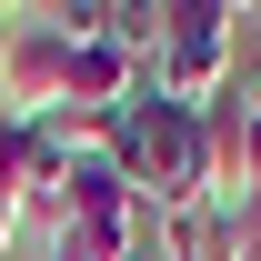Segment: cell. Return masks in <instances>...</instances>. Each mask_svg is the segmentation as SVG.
<instances>
[{
    "instance_id": "1",
    "label": "cell",
    "mask_w": 261,
    "mask_h": 261,
    "mask_svg": "<svg viewBox=\"0 0 261 261\" xmlns=\"http://www.w3.org/2000/svg\"><path fill=\"white\" fill-rule=\"evenodd\" d=\"M91 151L121 171L161 221H171V211H191V201H211V130H201V111L161 100V81H141L130 111L91 121Z\"/></svg>"
},
{
    "instance_id": "2",
    "label": "cell",
    "mask_w": 261,
    "mask_h": 261,
    "mask_svg": "<svg viewBox=\"0 0 261 261\" xmlns=\"http://www.w3.org/2000/svg\"><path fill=\"white\" fill-rule=\"evenodd\" d=\"M231 40H241V10H221V0H171V20H161V61H151L161 100L211 111V100L231 91Z\"/></svg>"
},
{
    "instance_id": "3",
    "label": "cell",
    "mask_w": 261,
    "mask_h": 261,
    "mask_svg": "<svg viewBox=\"0 0 261 261\" xmlns=\"http://www.w3.org/2000/svg\"><path fill=\"white\" fill-rule=\"evenodd\" d=\"M61 91H70V40H61V20H10L0 111H10V121H40V111H61Z\"/></svg>"
},
{
    "instance_id": "4",
    "label": "cell",
    "mask_w": 261,
    "mask_h": 261,
    "mask_svg": "<svg viewBox=\"0 0 261 261\" xmlns=\"http://www.w3.org/2000/svg\"><path fill=\"white\" fill-rule=\"evenodd\" d=\"M151 251H161V261H241V251H251V231L221 221L211 201H191V211H171V221H161V241H151Z\"/></svg>"
},
{
    "instance_id": "5",
    "label": "cell",
    "mask_w": 261,
    "mask_h": 261,
    "mask_svg": "<svg viewBox=\"0 0 261 261\" xmlns=\"http://www.w3.org/2000/svg\"><path fill=\"white\" fill-rule=\"evenodd\" d=\"M161 20H171V0H111V20H100V40H121L130 61L151 70V61H161Z\"/></svg>"
},
{
    "instance_id": "6",
    "label": "cell",
    "mask_w": 261,
    "mask_h": 261,
    "mask_svg": "<svg viewBox=\"0 0 261 261\" xmlns=\"http://www.w3.org/2000/svg\"><path fill=\"white\" fill-rule=\"evenodd\" d=\"M20 231H31V201H20V191H0V261H10V241H20Z\"/></svg>"
},
{
    "instance_id": "7",
    "label": "cell",
    "mask_w": 261,
    "mask_h": 261,
    "mask_svg": "<svg viewBox=\"0 0 261 261\" xmlns=\"http://www.w3.org/2000/svg\"><path fill=\"white\" fill-rule=\"evenodd\" d=\"M241 100L261 111V31H251V81H241Z\"/></svg>"
},
{
    "instance_id": "8",
    "label": "cell",
    "mask_w": 261,
    "mask_h": 261,
    "mask_svg": "<svg viewBox=\"0 0 261 261\" xmlns=\"http://www.w3.org/2000/svg\"><path fill=\"white\" fill-rule=\"evenodd\" d=\"M0 61H10V20H0Z\"/></svg>"
},
{
    "instance_id": "9",
    "label": "cell",
    "mask_w": 261,
    "mask_h": 261,
    "mask_svg": "<svg viewBox=\"0 0 261 261\" xmlns=\"http://www.w3.org/2000/svg\"><path fill=\"white\" fill-rule=\"evenodd\" d=\"M251 251H261V221H251Z\"/></svg>"
}]
</instances>
